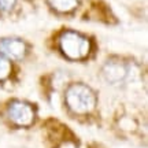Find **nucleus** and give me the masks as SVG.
<instances>
[{
    "instance_id": "f257e3e1",
    "label": "nucleus",
    "mask_w": 148,
    "mask_h": 148,
    "mask_svg": "<svg viewBox=\"0 0 148 148\" xmlns=\"http://www.w3.org/2000/svg\"><path fill=\"white\" fill-rule=\"evenodd\" d=\"M66 103L74 112L85 114L95 108L96 95L89 86L84 84H74L66 92Z\"/></svg>"
},
{
    "instance_id": "f03ea898",
    "label": "nucleus",
    "mask_w": 148,
    "mask_h": 148,
    "mask_svg": "<svg viewBox=\"0 0 148 148\" xmlns=\"http://www.w3.org/2000/svg\"><path fill=\"white\" fill-rule=\"evenodd\" d=\"M59 42L62 52L70 59H84L90 51V41L77 32H64Z\"/></svg>"
},
{
    "instance_id": "7ed1b4c3",
    "label": "nucleus",
    "mask_w": 148,
    "mask_h": 148,
    "mask_svg": "<svg viewBox=\"0 0 148 148\" xmlns=\"http://www.w3.org/2000/svg\"><path fill=\"white\" fill-rule=\"evenodd\" d=\"M8 116L19 126H29L34 119V108L25 101H12L8 107Z\"/></svg>"
},
{
    "instance_id": "20e7f679",
    "label": "nucleus",
    "mask_w": 148,
    "mask_h": 148,
    "mask_svg": "<svg viewBox=\"0 0 148 148\" xmlns=\"http://www.w3.org/2000/svg\"><path fill=\"white\" fill-rule=\"evenodd\" d=\"M0 51L5 56L12 59H21L26 53V44L19 38H1L0 40Z\"/></svg>"
},
{
    "instance_id": "39448f33",
    "label": "nucleus",
    "mask_w": 148,
    "mask_h": 148,
    "mask_svg": "<svg viewBox=\"0 0 148 148\" xmlns=\"http://www.w3.org/2000/svg\"><path fill=\"white\" fill-rule=\"evenodd\" d=\"M103 73L108 82L116 84V82H121L126 77V67L119 62H110L104 66Z\"/></svg>"
},
{
    "instance_id": "423d86ee",
    "label": "nucleus",
    "mask_w": 148,
    "mask_h": 148,
    "mask_svg": "<svg viewBox=\"0 0 148 148\" xmlns=\"http://www.w3.org/2000/svg\"><path fill=\"white\" fill-rule=\"evenodd\" d=\"M48 1L55 10L60 11V12H69L74 10L78 4V0H48Z\"/></svg>"
},
{
    "instance_id": "0eeeda50",
    "label": "nucleus",
    "mask_w": 148,
    "mask_h": 148,
    "mask_svg": "<svg viewBox=\"0 0 148 148\" xmlns=\"http://www.w3.org/2000/svg\"><path fill=\"white\" fill-rule=\"evenodd\" d=\"M11 71V64L10 62L4 58V56H1L0 55V81L1 79H4L8 77V74Z\"/></svg>"
},
{
    "instance_id": "6e6552de",
    "label": "nucleus",
    "mask_w": 148,
    "mask_h": 148,
    "mask_svg": "<svg viewBox=\"0 0 148 148\" xmlns=\"http://www.w3.org/2000/svg\"><path fill=\"white\" fill-rule=\"evenodd\" d=\"M16 0H0V11H10L14 4H15Z\"/></svg>"
}]
</instances>
